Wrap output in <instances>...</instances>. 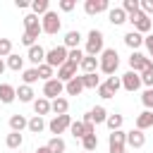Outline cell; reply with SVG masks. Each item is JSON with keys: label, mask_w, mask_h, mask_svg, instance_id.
I'll list each match as a JSON object with an SVG mask.
<instances>
[{"label": "cell", "mask_w": 153, "mask_h": 153, "mask_svg": "<svg viewBox=\"0 0 153 153\" xmlns=\"http://www.w3.org/2000/svg\"><path fill=\"white\" fill-rule=\"evenodd\" d=\"M117 67H120V55H117V50H115V48H105V50L100 53V65H98V69H100L103 74L112 76Z\"/></svg>", "instance_id": "obj_1"}, {"label": "cell", "mask_w": 153, "mask_h": 153, "mask_svg": "<svg viewBox=\"0 0 153 153\" xmlns=\"http://www.w3.org/2000/svg\"><path fill=\"white\" fill-rule=\"evenodd\" d=\"M103 31H98V29H91L88 31V36H86V55H93V57H98L105 48H103Z\"/></svg>", "instance_id": "obj_2"}, {"label": "cell", "mask_w": 153, "mask_h": 153, "mask_svg": "<svg viewBox=\"0 0 153 153\" xmlns=\"http://www.w3.org/2000/svg\"><path fill=\"white\" fill-rule=\"evenodd\" d=\"M67 57H69V50L65 48V45H55V48H50L48 53H45V65H50L53 69L57 67H62L65 62H67Z\"/></svg>", "instance_id": "obj_3"}, {"label": "cell", "mask_w": 153, "mask_h": 153, "mask_svg": "<svg viewBox=\"0 0 153 153\" xmlns=\"http://www.w3.org/2000/svg\"><path fill=\"white\" fill-rule=\"evenodd\" d=\"M41 26H43V33H50V36H55L60 29H62V22H60V17H57V12H45L43 14V19H41Z\"/></svg>", "instance_id": "obj_4"}, {"label": "cell", "mask_w": 153, "mask_h": 153, "mask_svg": "<svg viewBox=\"0 0 153 153\" xmlns=\"http://www.w3.org/2000/svg\"><path fill=\"white\" fill-rule=\"evenodd\" d=\"M129 67H131V72H136V74H141V72H146V69H153V62H151V57H146V55H141V53H131V57H129Z\"/></svg>", "instance_id": "obj_5"}, {"label": "cell", "mask_w": 153, "mask_h": 153, "mask_svg": "<svg viewBox=\"0 0 153 153\" xmlns=\"http://www.w3.org/2000/svg\"><path fill=\"white\" fill-rule=\"evenodd\" d=\"M127 22H131V24H134V31H139L141 36H143V33H148V31H151V26H153V19H151V17H146L143 12L131 14Z\"/></svg>", "instance_id": "obj_6"}, {"label": "cell", "mask_w": 153, "mask_h": 153, "mask_svg": "<svg viewBox=\"0 0 153 153\" xmlns=\"http://www.w3.org/2000/svg\"><path fill=\"white\" fill-rule=\"evenodd\" d=\"M62 91H65V84H62L57 76L43 84V98H48V100H55V98H60V96H62Z\"/></svg>", "instance_id": "obj_7"}, {"label": "cell", "mask_w": 153, "mask_h": 153, "mask_svg": "<svg viewBox=\"0 0 153 153\" xmlns=\"http://www.w3.org/2000/svg\"><path fill=\"white\" fill-rule=\"evenodd\" d=\"M72 127V117L69 115H55L50 122H48V129H50V134H55V136H60L65 129H69Z\"/></svg>", "instance_id": "obj_8"}, {"label": "cell", "mask_w": 153, "mask_h": 153, "mask_svg": "<svg viewBox=\"0 0 153 153\" xmlns=\"http://www.w3.org/2000/svg\"><path fill=\"white\" fill-rule=\"evenodd\" d=\"M124 143H127V131H122V129L110 131V139H108L110 153H124Z\"/></svg>", "instance_id": "obj_9"}, {"label": "cell", "mask_w": 153, "mask_h": 153, "mask_svg": "<svg viewBox=\"0 0 153 153\" xmlns=\"http://www.w3.org/2000/svg\"><path fill=\"white\" fill-rule=\"evenodd\" d=\"M120 79H122V88L129 91V93H134V91H139V88L143 86V84H141V74H136V72H131V69H129L127 74H122Z\"/></svg>", "instance_id": "obj_10"}, {"label": "cell", "mask_w": 153, "mask_h": 153, "mask_svg": "<svg viewBox=\"0 0 153 153\" xmlns=\"http://www.w3.org/2000/svg\"><path fill=\"white\" fill-rule=\"evenodd\" d=\"M24 29H26V33H29V36H33V38H38V36L43 33L41 19H38L36 14H26V17H24Z\"/></svg>", "instance_id": "obj_11"}, {"label": "cell", "mask_w": 153, "mask_h": 153, "mask_svg": "<svg viewBox=\"0 0 153 153\" xmlns=\"http://www.w3.org/2000/svg\"><path fill=\"white\" fill-rule=\"evenodd\" d=\"M105 10H110V2H108V0H86V2H84V12H86L88 17H93V14H98V12H105Z\"/></svg>", "instance_id": "obj_12"}, {"label": "cell", "mask_w": 153, "mask_h": 153, "mask_svg": "<svg viewBox=\"0 0 153 153\" xmlns=\"http://www.w3.org/2000/svg\"><path fill=\"white\" fill-rule=\"evenodd\" d=\"M76 67H79V65H74V62H69V60H67V62H65V65L57 69V79H60L62 84L72 81V79L76 76Z\"/></svg>", "instance_id": "obj_13"}, {"label": "cell", "mask_w": 153, "mask_h": 153, "mask_svg": "<svg viewBox=\"0 0 153 153\" xmlns=\"http://www.w3.org/2000/svg\"><path fill=\"white\" fill-rule=\"evenodd\" d=\"M105 120H108V110H105L103 105H96L91 112L84 115V122H93V124H100V122H105Z\"/></svg>", "instance_id": "obj_14"}, {"label": "cell", "mask_w": 153, "mask_h": 153, "mask_svg": "<svg viewBox=\"0 0 153 153\" xmlns=\"http://www.w3.org/2000/svg\"><path fill=\"white\" fill-rule=\"evenodd\" d=\"M127 143H129L131 148H143L146 134H143L141 129H131V131H127Z\"/></svg>", "instance_id": "obj_15"}, {"label": "cell", "mask_w": 153, "mask_h": 153, "mask_svg": "<svg viewBox=\"0 0 153 153\" xmlns=\"http://www.w3.org/2000/svg\"><path fill=\"white\" fill-rule=\"evenodd\" d=\"M108 19H110V24H112V26H120V24H124L129 17H127V12H124L122 7H112V10L108 12Z\"/></svg>", "instance_id": "obj_16"}, {"label": "cell", "mask_w": 153, "mask_h": 153, "mask_svg": "<svg viewBox=\"0 0 153 153\" xmlns=\"http://www.w3.org/2000/svg\"><path fill=\"white\" fill-rule=\"evenodd\" d=\"M124 45L131 48V50H136V48L143 45V36L139 31H129V33H124Z\"/></svg>", "instance_id": "obj_17"}, {"label": "cell", "mask_w": 153, "mask_h": 153, "mask_svg": "<svg viewBox=\"0 0 153 153\" xmlns=\"http://www.w3.org/2000/svg\"><path fill=\"white\" fill-rule=\"evenodd\" d=\"M45 53H48V50H43L41 45H33V48H29V55H26V57H29V62H33V65L38 67V65L45 62Z\"/></svg>", "instance_id": "obj_18"}, {"label": "cell", "mask_w": 153, "mask_h": 153, "mask_svg": "<svg viewBox=\"0 0 153 153\" xmlns=\"http://www.w3.org/2000/svg\"><path fill=\"white\" fill-rule=\"evenodd\" d=\"M98 65H100V60L98 57H93V55H84V60H81V69H84V74H96V69H98Z\"/></svg>", "instance_id": "obj_19"}, {"label": "cell", "mask_w": 153, "mask_h": 153, "mask_svg": "<svg viewBox=\"0 0 153 153\" xmlns=\"http://www.w3.org/2000/svg\"><path fill=\"white\" fill-rule=\"evenodd\" d=\"M148 127H153V112L151 110H143V112H139L136 115V129H148Z\"/></svg>", "instance_id": "obj_20"}, {"label": "cell", "mask_w": 153, "mask_h": 153, "mask_svg": "<svg viewBox=\"0 0 153 153\" xmlns=\"http://www.w3.org/2000/svg\"><path fill=\"white\" fill-rule=\"evenodd\" d=\"M17 98V88L14 86H10V84H0V103H12Z\"/></svg>", "instance_id": "obj_21"}, {"label": "cell", "mask_w": 153, "mask_h": 153, "mask_svg": "<svg viewBox=\"0 0 153 153\" xmlns=\"http://www.w3.org/2000/svg\"><path fill=\"white\" fill-rule=\"evenodd\" d=\"M50 110H53L55 115H67V110H69V100L60 96V98L50 100Z\"/></svg>", "instance_id": "obj_22"}, {"label": "cell", "mask_w": 153, "mask_h": 153, "mask_svg": "<svg viewBox=\"0 0 153 153\" xmlns=\"http://www.w3.org/2000/svg\"><path fill=\"white\" fill-rule=\"evenodd\" d=\"M10 129L22 134V129H29V120H26L24 115H12V117H10Z\"/></svg>", "instance_id": "obj_23"}, {"label": "cell", "mask_w": 153, "mask_h": 153, "mask_svg": "<svg viewBox=\"0 0 153 153\" xmlns=\"http://www.w3.org/2000/svg\"><path fill=\"white\" fill-rule=\"evenodd\" d=\"M79 43H81V33H79V31H67V33H65V48H67V50L79 48Z\"/></svg>", "instance_id": "obj_24"}, {"label": "cell", "mask_w": 153, "mask_h": 153, "mask_svg": "<svg viewBox=\"0 0 153 153\" xmlns=\"http://www.w3.org/2000/svg\"><path fill=\"white\" fill-rule=\"evenodd\" d=\"M65 91H67L69 96H79V93L84 91V81H81V76H74L72 81H67V84H65Z\"/></svg>", "instance_id": "obj_25"}, {"label": "cell", "mask_w": 153, "mask_h": 153, "mask_svg": "<svg viewBox=\"0 0 153 153\" xmlns=\"http://www.w3.org/2000/svg\"><path fill=\"white\" fill-rule=\"evenodd\" d=\"M33 112H36L38 117L48 115V112H50V100H48V98H43V96H41V98H36V100H33Z\"/></svg>", "instance_id": "obj_26"}, {"label": "cell", "mask_w": 153, "mask_h": 153, "mask_svg": "<svg viewBox=\"0 0 153 153\" xmlns=\"http://www.w3.org/2000/svg\"><path fill=\"white\" fill-rule=\"evenodd\" d=\"M17 98H19L22 103H33V100H36V98H33V88L26 86V84H22V86L17 88Z\"/></svg>", "instance_id": "obj_27"}, {"label": "cell", "mask_w": 153, "mask_h": 153, "mask_svg": "<svg viewBox=\"0 0 153 153\" xmlns=\"http://www.w3.org/2000/svg\"><path fill=\"white\" fill-rule=\"evenodd\" d=\"M7 67H10L12 72H22V69H24V57L17 55V53H12V55L7 57Z\"/></svg>", "instance_id": "obj_28"}, {"label": "cell", "mask_w": 153, "mask_h": 153, "mask_svg": "<svg viewBox=\"0 0 153 153\" xmlns=\"http://www.w3.org/2000/svg\"><path fill=\"white\" fill-rule=\"evenodd\" d=\"M43 129H45V120L38 117V115H33V117L29 120V131H31V134H41Z\"/></svg>", "instance_id": "obj_29"}, {"label": "cell", "mask_w": 153, "mask_h": 153, "mask_svg": "<svg viewBox=\"0 0 153 153\" xmlns=\"http://www.w3.org/2000/svg\"><path fill=\"white\" fill-rule=\"evenodd\" d=\"M45 146H48V151H50V153H65V148H67V143H65L60 136H53Z\"/></svg>", "instance_id": "obj_30"}, {"label": "cell", "mask_w": 153, "mask_h": 153, "mask_svg": "<svg viewBox=\"0 0 153 153\" xmlns=\"http://www.w3.org/2000/svg\"><path fill=\"white\" fill-rule=\"evenodd\" d=\"M5 143H7V148H12V151H14V148H19V146L24 143V139H22V134H19V131H10V134H7V139H5Z\"/></svg>", "instance_id": "obj_31"}, {"label": "cell", "mask_w": 153, "mask_h": 153, "mask_svg": "<svg viewBox=\"0 0 153 153\" xmlns=\"http://www.w3.org/2000/svg\"><path fill=\"white\" fill-rule=\"evenodd\" d=\"M22 79H24V84H26V86H31V84H36L41 76H38V69H36V67H31V69H24V72H22Z\"/></svg>", "instance_id": "obj_32"}, {"label": "cell", "mask_w": 153, "mask_h": 153, "mask_svg": "<svg viewBox=\"0 0 153 153\" xmlns=\"http://www.w3.org/2000/svg\"><path fill=\"white\" fill-rule=\"evenodd\" d=\"M122 122H124V117L122 115H108V120H105V124L110 127V131H117V129H122Z\"/></svg>", "instance_id": "obj_33"}, {"label": "cell", "mask_w": 153, "mask_h": 153, "mask_svg": "<svg viewBox=\"0 0 153 153\" xmlns=\"http://www.w3.org/2000/svg\"><path fill=\"white\" fill-rule=\"evenodd\" d=\"M81 143H84V151L93 153V151L98 148V136H96V134H86V136L81 139Z\"/></svg>", "instance_id": "obj_34"}, {"label": "cell", "mask_w": 153, "mask_h": 153, "mask_svg": "<svg viewBox=\"0 0 153 153\" xmlns=\"http://www.w3.org/2000/svg\"><path fill=\"white\" fill-rule=\"evenodd\" d=\"M45 12H50L48 10V0H33L31 2V14H45Z\"/></svg>", "instance_id": "obj_35"}, {"label": "cell", "mask_w": 153, "mask_h": 153, "mask_svg": "<svg viewBox=\"0 0 153 153\" xmlns=\"http://www.w3.org/2000/svg\"><path fill=\"white\" fill-rule=\"evenodd\" d=\"M122 10L127 12V17H131V14L141 12V5H139V0H124L122 2Z\"/></svg>", "instance_id": "obj_36"}, {"label": "cell", "mask_w": 153, "mask_h": 153, "mask_svg": "<svg viewBox=\"0 0 153 153\" xmlns=\"http://www.w3.org/2000/svg\"><path fill=\"white\" fill-rule=\"evenodd\" d=\"M81 81H84V88H98L100 86L98 74H81Z\"/></svg>", "instance_id": "obj_37"}, {"label": "cell", "mask_w": 153, "mask_h": 153, "mask_svg": "<svg viewBox=\"0 0 153 153\" xmlns=\"http://www.w3.org/2000/svg\"><path fill=\"white\" fill-rule=\"evenodd\" d=\"M69 131H72L74 139H84V136H86V124H84V120H81V122H72Z\"/></svg>", "instance_id": "obj_38"}, {"label": "cell", "mask_w": 153, "mask_h": 153, "mask_svg": "<svg viewBox=\"0 0 153 153\" xmlns=\"http://www.w3.org/2000/svg\"><path fill=\"white\" fill-rule=\"evenodd\" d=\"M36 69H38V76H41L43 81H50V79H55V76H53V67H50V65H45V62H43V65H38Z\"/></svg>", "instance_id": "obj_39"}, {"label": "cell", "mask_w": 153, "mask_h": 153, "mask_svg": "<svg viewBox=\"0 0 153 153\" xmlns=\"http://www.w3.org/2000/svg\"><path fill=\"white\" fill-rule=\"evenodd\" d=\"M98 96H100L103 100H110V98H115V91H112V88H110V86L103 81V84L98 86Z\"/></svg>", "instance_id": "obj_40"}, {"label": "cell", "mask_w": 153, "mask_h": 153, "mask_svg": "<svg viewBox=\"0 0 153 153\" xmlns=\"http://www.w3.org/2000/svg\"><path fill=\"white\" fill-rule=\"evenodd\" d=\"M10 55H12V41L0 38V57H10Z\"/></svg>", "instance_id": "obj_41"}, {"label": "cell", "mask_w": 153, "mask_h": 153, "mask_svg": "<svg viewBox=\"0 0 153 153\" xmlns=\"http://www.w3.org/2000/svg\"><path fill=\"white\" fill-rule=\"evenodd\" d=\"M141 103H143V108H146V110H153V88H146V91H143Z\"/></svg>", "instance_id": "obj_42"}, {"label": "cell", "mask_w": 153, "mask_h": 153, "mask_svg": "<svg viewBox=\"0 0 153 153\" xmlns=\"http://www.w3.org/2000/svg\"><path fill=\"white\" fill-rule=\"evenodd\" d=\"M84 55H86V53H81L79 48H74V50H69V57H67V60H69V62H74V65H81Z\"/></svg>", "instance_id": "obj_43"}, {"label": "cell", "mask_w": 153, "mask_h": 153, "mask_svg": "<svg viewBox=\"0 0 153 153\" xmlns=\"http://www.w3.org/2000/svg\"><path fill=\"white\" fill-rule=\"evenodd\" d=\"M105 84H108V86H110L115 93L122 88V79H120V76H108V79H105Z\"/></svg>", "instance_id": "obj_44"}, {"label": "cell", "mask_w": 153, "mask_h": 153, "mask_svg": "<svg viewBox=\"0 0 153 153\" xmlns=\"http://www.w3.org/2000/svg\"><path fill=\"white\" fill-rule=\"evenodd\" d=\"M141 84H143V86H148V88H153V69L141 72Z\"/></svg>", "instance_id": "obj_45"}, {"label": "cell", "mask_w": 153, "mask_h": 153, "mask_svg": "<svg viewBox=\"0 0 153 153\" xmlns=\"http://www.w3.org/2000/svg\"><path fill=\"white\" fill-rule=\"evenodd\" d=\"M139 5H141V12H143L146 17L153 14V0H139Z\"/></svg>", "instance_id": "obj_46"}, {"label": "cell", "mask_w": 153, "mask_h": 153, "mask_svg": "<svg viewBox=\"0 0 153 153\" xmlns=\"http://www.w3.org/2000/svg\"><path fill=\"white\" fill-rule=\"evenodd\" d=\"M76 7V0H60V10L62 12H72Z\"/></svg>", "instance_id": "obj_47"}, {"label": "cell", "mask_w": 153, "mask_h": 153, "mask_svg": "<svg viewBox=\"0 0 153 153\" xmlns=\"http://www.w3.org/2000/svg\"><path fill=\"white\" fill-rule=\"evenodd\" d=\"M143 45L148 48V53H151V57H153V33H148V36L143 38Z\"/></svg>", "instance_id": "obj_48"}, {"label": "cell", "mask_w": 153, "mask_h": 153, "mask_svg": "<svg viewBox=\"0 0 153 153\" xmlns=\"http://www.w3.org/2000/svg\"><path fill=\"white\" fill-rule=\"evenodd\" d=\"M14 5H17L19 10H24V7H31V2H26V0H14Z\"/></svg>", "instance_id": "obj_49"}, {"label": "cell", "mask_w": 153, "mask_h": 153, "mask_svg": "<svg viewBox=\"0 0 153 153\" xmlns=\"http://www.w3.org/2000/svg\"><path fill=\"white\" fill-rule=\"evenodd\" d=\"M86 124V134H96V124L93 122H84Z\"/></svg>", "instance_id": "obj_50"}, {"label": "cell", "mask_w": 153, "mask_h": 153, "mask_svg": "<svg viewBox=\"0 0 153 153\" xmlns=\"http://www.w3.org/2000/svg\"><path fill=\"white\" fill-rule=\"evenodd\" d=\"M33 153H50V151H48V146H41V148H36Z\"/></svg>", "instance_id": "obj_51"}, {"label": "cell", "mask_w": 153, "mask_h": 153, "mask_svg": "<svg viewBox=\"0 0 153 153\" xmlns=\"http://www.w3.org/2000/svg\"><path fill=\"white\" fill-rule=\"evenodd\" d=\"M5 67H7V62H5V60H2V57H0V74H2V72H5Z\"/></svg>", "instance_id": "obj_52"}, {"label": "cell", "mask_w": 153, "mask_h": 153, "mask_svg": "<svg viewBox=\"0 0 153 153\" xmlns=\"http://www.w3.org/2000/svg\"><path fill=\"white\" fill-rule=\"evenodd\" d=\"M84 153H88V151H84Z\"/></svg>", "instance_id": "obj_53"}]
</instances>
